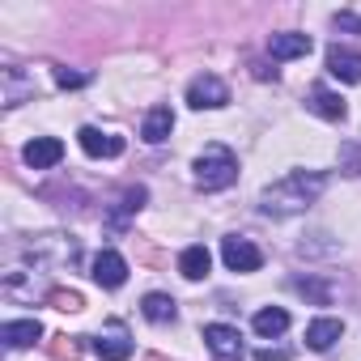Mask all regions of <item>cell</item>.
I'll use <instances>...</instances> for the list:
<instances>
[{"label":"cell","instance_id":"6","mask_svg":"<svg viewBox=\"0 0 361 361\" xmlns=\"http://www.w3.org/2000/svg\"><path fill=\"white\" fill-rule=\"evenodd\" d=\"M327 73L344 85H357L361 81V51H348V47H327Z\"/></svg>","mask_w":361,"mask_h":361},{"label":"cell","instance_id":"11","mask_svg":"<svg viewBox=\"0 0 361 361\" xmlns=\"http://www.w3.org/2000/svg\"><path fill=\"white\" fill-rule=\"evenodd\" d=\"M268 56H272V60L310 56V35H272V39H268Z\"/></svg>","mask_w":361,"mask_h":361},{"label":"cell","instance_id":"9","mask_svg":"<svg viewBox=\"0 0 361 361\" xmlns=\"http://www.w3.org/2000/svg\"><path fill=\"white\" fill-rule=\"evenodd\" d=\"M94 353H98L102 361H128V357H132V340H128V331L115 323L111 331H102V336L94 340Z\"/></svg>","mask_w":361,"mask_h":361},{"label":"cell","instance_id":"20","mask_svg":"<svg viewBox=\"0 0 361 361\" xmlns=\"http://www.w3.org/2000/svg\"><path fill=\"white\" fill-rule=\"evenodd\" d=\"M47 302H51V306H56V310H68V314H73V310H81V306H85V298H81V293H77V289H51V298H47Z\"/></svg>","mask_w":361,"mask_h":361},{"label":"cell","instance_id":"2","mask_svg":"<svg viewBox=\"0 0 361 361\" xmlns=\"http://www.w3.org/2000/svg\"><path fill=\"white\" fill-rule=\"evenodd\" d=\"M234 178H238V157L230 149H221V145H209L200 153V161H196V183H200V192H221V188L234 183Z\"/></svg>","mask_w":361,"mask_h":361},{"label":"cell","instance_id":"14","mask_svg":"<svg viewBox=\"0 0 361 361\" xmlns=\"http://www.w3.org/2000/svg\"><path fill=\"white\" fill-rule=\"evenodd\" d=\"M209 268H213V255H209L204 247H188L183 255H178V272H183L188 281H200V276H209Z\"/></svg>","mask_w":361,"mask_h":361},{"label":"cell","instance_id":"16","mask_svg":"<svg viewBox=\"0 0 361 361\" xmlns=\"http://www.w3.org/2000/svg\"><path fill=\"white\" fill-rule=\"evenodd\" d=\"M310 111H319L323 119H344V98L319 85V90H310Z\"/></svg>","mask_w":361,"mask_h":361},{"label":"cell","instance_id":"15","mask_svg":"<svg viewBox=\"0 0 361 361\" xmlns=\"http://www.w3.org/2000/svg\"><path fill=\"white\" fill-rule=\"evenodd\" d=\"M170 128H174L170 106H153V111H149V119H145V128H140V136H145L149 145H157V140H166V136H170Z\"/></svg>","mask_w":361,"mask_h":361},{"label":"cell","instance_id":"17","mask_svg":"<svg viewBox=\"0 0 361 361\" xmlns=\"http://www.w3.org/2000/svg\"><path fill=\"white\" fill-rule=\"evenodd\" d=\"M140 314H145L149 323H174V298H166V293H149V298L140 302Z\"/></svg>","mask_w":361,"mask_h":361},{"label":"cell","instance_id":"24","mask_svg":"<svg viewBox=\"0 0 361 361\" xmlns=\"http://www.w3.org/2000/svg\"><path fill=\"white\" fill-rule=\"evenodd\" d=\"M336 26H340V30H357V35H361V18H353V13H336Z\"/></svg>","mask_w":361,"mask_h":361},{"label":"cell","instance_id":"5","mask_svg":"<svg viewBox=\"0 0 361 361\" xmlns=\"http://www.w3.org/2000/svg\"><path fill=\"white\" fill-rule=\"evenodd\" d=\"M221 259H226V268H230V272H255V268L264 264L259 247H255L251 238H238V234L221 243Z\"/></svg>","mask_w":361,"mask_h":361},{"label":"cell","instance_id":"10","mask_svg":"<svg viewBox=\"0 0 361 361\" xmlns=\"http://www.w3.org/2000/svg\"><path fill=\"white\" fill-rule=\"evenodd\" d=\"M77 136H81V149H85L90 157H119V153H123V140H119V136H111V132L81 128Z\"/></svg>","mask_w":361,"mask_h":361},{"label":"cell","instance_id":"13","mask_svg":"<svg viewBox=\"0 0 361 361\" xmlns=\"http://www.w3.org/2000/svg\"><path fill=\"white\" fill-rule=\"evenodd\" d=\"M340 336H344V323H340V319H314V323L306 327V344H310V348H319V353H323V348H331Z\"/></svg>","mask_w":361,"mask_h":361},{"label":"cell","instance_id":"1","mask_svg":"<svg viewBox=\"0 0 361 361\" xmlns=\"http://www.w3.org/2000/svg\"><path fill=\"white\" fill-rule=\"evenodd\" d=\"M319 192H323V174L319 170H293V174L281 178V183L264 188L259 209L268 217H293V213H306L319 200Z\"/></svg>","mask_w":361,"mask_h":361},{"label":"cell","instance_id":"23","mask_svg":"<svg viewBox=\"0 0 361 361\" xmlns=\"http://www.w3.org/2000/svg\"><path fill=\"white\" fill-rule=\"evenodd\" d=\"M298 289H302V293H310L314 302H327V289H323V285H314V281H298Z\"/></svg>","mask_w":361,"mask_h":361},{"label":"cell","instance_id":"21","mask_svg":"<svg viewBox=\"0 0 361 361\" xmlns=\"http://www.w3.org/2000/svg\"><path fill=\"white\" fill-rule=\"evenodd\" d=\"M56 85H60V90H77V85H85V73H73V68H56Z\"/></svg>","mask_w":361,"mask_h":361},{"label":"cell","instance_id":"18","mask_svg":"<svg viewBox=\"0 0 361 361\" xmlns=\"http://www.w3.org/2000/svg\"><path fill=\"white\" fill-rule=\"evenodd\" d=\"M285 327H289V314H285L281 306H268V310L255 314V331H259V336H281Z\"/></svg>","mask_w":361,"mask_h":361},{"label":"cell","instance_id":"7","mask_svg":"<svg viewBox=\"0 0 361 361\" xmlns=\"http://www.w3.org/2000/svg\"><path fill=\"white\" fill-rule=\"evenodd\" d=\"M60 157H64V145L56 136H35L26 145V166H35V170H51Z\"/></svg>","mask_w":361,"mask_h":361},{"label":"cell","instance_id":"3","mask_svg":"<svg viewBox=\"0 0 361 361\" xmlns=\"http://www.w3.org/2000/svg\"><path fill=\"white\" fill-rule=\"evenodd\" d=\"M188 102L196 106V111H217V106H226L230 102V90H226V81L221 77H213V73H204V77H196L192 85H188Z\"/></svg>","mask_w":361,"mask_h":361},{"label":"cell","instance_id":"12","mask_svg":"<svg viewBox=\"0 0 361 361\" xmlns=\"http://www.w3.org/2000/svg\"><path fill=\"white\" fill-rule=\"evenodd\" d=\"M39 336H43V323L39 319H22V323H5V327H0V340H5L9 348H26Z\"/></svg>","mask_w":361,"mask_h":361},{"label":"cell","instance_id":"8","mask_svg":"<svg viewBox=\"0 0 361 361\" xmlns=\"http://www.w3.org/2000/svg\"><path fill=\"white\" fill-rule=\"evenodd\" d=\"M94 281H98L102 289H119V285L128 281V264H123V255L102 251V255L94 259Z\"/></svg>","mask_w":361,"mask_h":361},{"label":"cell","instance_id":"22","mask_svg":"<svg viewBox=\"0 0 361 361\" xmlns=\"http://www.w3.org/2000/svg\"><path fill=\"white\" fill-rule=\"evenodd\" d=\"M289 348H255V361H289Z\"/></svg>","mask_w":361,"mask_h":361},{"label":"cell","instance_id":"19","mask_svg":"<svg viewBox=\"0 0 361 361\" xmlns=\"http://www.w3.org/2000/svg\"><path fill=\"white\" fill-rule=\"evenodd\" d=\"M47 353H51V361H77V353H81V340H77V336H51Z\"/></svg>","mask_w":361,"mask_h":361},{"label":"cell","instance_id":"4","mask_svg":"<svg viewBox=\"0 0 361 361\" xmlns=\"http://www.w3.org/2000/svg\"><path fill=\"white\" fill-rule=\"evenodd\" d=\"M204 344L217 361H243V336L238 327H226V323H209L204 327Z\"/></svg>","mask_w":361,"mask_h":361}]
</instances>
